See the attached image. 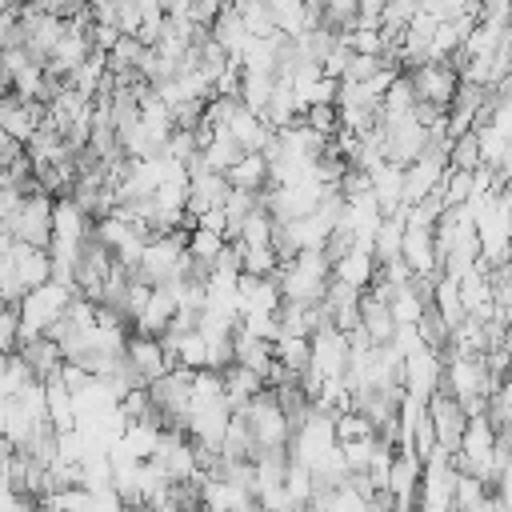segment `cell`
<instances>
[{"mask_svg": "<svg viewBox=\"0 0 512 512\" xmlns=\"http://www.w3.org/2000/svg\"><path fill=\"white\" fill-rule=\"evenodd\" d=\"M236 512H264V508H260V500H244Z\"/></svg>", "mask_w": 512, "mask_h": 512, "instance_id": "32", "label": "cell"}, {"mask_svg": "<svg viewBox=\"0 0 512 512\" xmlns=\"http://www.w3.org/2000/svg\"><path fill=\"white\" fill-rule=\"evenodd\" d=\"M228 188H236V192H264L268 188V160H264V152H244L240 156V164H232L228 172Z\"/></svg>", "mask_w": 512, "mask_h": 512, "instance_id": "15", "label": "cell"}, {"mask_svg": "<svg viewBox=\"0 0 512 512\" xmlns=\"http://www.w3.org/2000/svg\"><path fill=\"white\" fill-rule=\"evenodd\" d=\"M408 80H412V88H416V100H424V104H436V108H452V100H456V92H460V72H456V64H416V68H408Z\"/></svg>", "mask_w": 512, "mask_h": 512, "instance_id": "5", "label": "cell"}, {"mask_svg": "<svg viewBox=\"0 0 512 512\" xmlns=\"http://www.w3.org/2000/svg\"><path fill=\"white\" fill-rule=\"evenodd\" d=\"M496 496H500V504L512 512V456H508V464H504V472L496 476Z\"/></svg>", "mask_w": 512, "mask_h": 512, "instance_id": "31", "label": "cell"}, {"mask_svg": "<svg viewBox=\"0 0 512 512\" xmlns=\"http://www.w3.org/2000/svg\"><path fill=\"white\" fill-rule=\"evenodd\" d=\"M240 156H244V148L232 140V132H216L212 136V144L204 148V164H208V172H228L232 164H240Z\"/></svg>", "mask_w": 512, "mask_h": 512, "instance_id": "22", "label": "cell"}, {"mask_svg": "<svg viewBox=\"0 0 512 512\" xmlns=\"http://www.w3.org/2000/svg\"><path fill=\"white\" fill-rule=\"evenodd\" d=\"M244 500H256V496L240 492L236 484H228V480H220V476H208L204 488H200V504H204L208 512H236Z\"/></svg>", "mask_w": 512, "mask_h": 512, "instance_id": "18", "label": "cell"}, {"mask_svg": "<svg viewBox=\"0 0 512 512\" xmlns=\"http://www.w3.org/2000/svg\"><path fill=\"white\" fill-rule=\"evenodd\" d=\"M376 436L372 440H352V444H340V452H344V464H348V472L352 476H360V472H368V464H372V452H376Z\"/></svg>", "mask_w": 512, "mask_h": 512, "instance_id": "29", "label": "cell"}, {"mask_svg": "<svg viewBox=\"0 0 512 512\" xmlns=\"http://www.w3.org/2000/svg\"><path fill=\"white\" fill-rule=\"evenodd\" d=\"M312 372L320 380H344L348 376V332L324 328L312 336Z\"/></svg>", "mask_w": 512, "mask_h": 512, "instance_id": "8", "label": "cell"}, {"mask_svg": "<svg viewBox=\"0 0 512 512\" xmlns=\"http://www.w3.org/2000/svg\"><path fill=\"white\" fill-rule=\"evenodd\" d=\"M180 312V300H176V284H156L152 288V296H148V304H144V312L136 316V332L140 336H164L168 332V324H172V316Z\"/></svg>", "mask_w": 512, "mask_h": 512, "instance_id": "10", "label": "cell"}, {"mask_svg": "<svg viewBox=\"0 0 512 512\" xmlns=\"http://www.w3.org/2000/svg\"><path fill=\"white\" fill-rule=\"evenodd\" d=\"M376 272H380V264H376L372 252H364V248H352V252H344V256L332 264V280H340V284H348V288H356V292H368L372 280H376Z\"/></svg>", "mask_w": 512, "mask_h": 512, "instance_id": "13", "label": "cell"}, {"mask_svg": "<svg viewBox=\"0 0 512 512\" xmlns=\"http://www.w3.org/2000/svg\"><path fill=\"white\" fill-rule=\"evenodd\" d=\"M332 284V260L324 252H300L292 264L280 268V296L292 304H324Z\"/></svg>", "mask_w": 512, "mask_h": 512, "instance_id": "1", "label": "cell"}, {"mask_svg": "<svg viewBox=\"0 0 512 512\" xmlns=\"http://www.w3.org/2000/svg\"><path fill=\"white\" fill-rule=\"evenodd\" d=\"M492 488L480 476H456V492H452V512H488Z\"/></svg>", "mask_w": 512, "mask_h": 512, "instance_id": "21", "label": "cell"}, {"mask_svg": "<svg viewBox=\"0 0 512 512\" xmlns=\"http://www.w3.org/2000/svg\"><path fill=\"white\" fill-rule=\"evenodd\" d=\"M224 248H228V236H220V232H208V228L188 232V256L200 260V264H216Z\"/></svg>", "mask_w": 512, "mask_h": 512, "instance_id": "25", "label": "cell"}, {"mask_svg": "<svg viewBox=\"0 0 512 512\" xmlns=\"http://www.w3.org/2000/svg\"><path fill=\"white\" fill-rule=\"evenodd\" d=\"M272 352H276V360H280L296 380L312 368V340H308V336H280V340L272 344Z\"/></svg>", "mask_w": 512, "mask_h": 512, "instance_id": "20", "label": "cell"}, {"mask_svg": "<svg viewBox=\"0 0 512 512\" xmlns=\"http://www.w3.org/2000/svg\"><path fill=\"white\" fill-rule=\"evenodd\" d=\"M400 256H404V216H384V224L376 232V244H372V260L384 268Z\"/></svg>", "mask_w": 512, "mask_h": 512, "instance_id": "19", "label": "cell"}, {"mask_svg": "<svg viewBox=\"0 0 512 512\" xmlns=\"http://www.w3.org/2000/svg\"><path fill=\"white\" fill-rule=\"evenodd\" d=\"M0 352L16 356L20 352V308H0Z\"/></svg>", "mask_w": 512, "mask_h": 512, "instance_id": "30", "label": "cell"}, {"mask_svg": "<svg viewBox=\"0 0 512 512\" xmlns=\"http://www.w3.org/2000/svg\"><path fill=\"white\" fill-rule=\"evenodd\" d=\"M424 300L416 296V288H400L396 292V300L388 304V312H392V320H396V328H416L420 324V316H424Z\"/></svg>", "mask_w": 512, "mask_h": 512, "instance_id": "26", "label": "cell"}, {"mask_svg": "<svg viewBox=\"0 0 512 512\" xmlns=\"http://www.w3.org/2000/svg\"><path fill=\"white\" fill-rule=\"evenodd\" d=\"M16 356L32 368L36 380H52V376H60V368H64V352H60V344H52L48 336H36V340L20 344Z\"/></svg>", "mask_w": 512, "mask_h": 512, "instance_id": "14", "label": "cell"}, {"mask_svg": "<svg viewBox=\"0 0 512 512\" xmlns=\"http://www.w3.org/2000/svg\"><path fill=\"white\" fill-rule=\"evenodd\" d=\"M332 448H340V444H336V416L312 408V416L292 432L288 456H292L296 464H304V468H316Z\"/></svg>", "mask_w": 512, "mask_h": 512, "instance_id": "4", "label": "cell"}, {"mask_svg": "<svg viewBox=\"0 0 512 512\" xmlns=\"http://www.w3.org/2000/svg\"><path fill=\"white\" fill-rule=\"evenodd\" d=\"M72 296H76V288L56 284V280H48V284L32 288V292L20 300V344H28V340L44 336V332H48V328L68 312Z\"/></svg>", "mask_w": 512, "mask_h": 512, "instance_id": "2", "label": "cell"}, {"mask_svg": "<svg viewBox=\"0 0 512 512\" xmlns=\"http://www.w3.org/2000/svg\"><path fill=\"white\" fill-rule=\"evenodd\" d=\"M8 256H12V268H16V280L24 284V292H32V288H40V284H48L52 280V256L44 252V248H32V244H12L8 248Z\"/></svg>", "mask_w": 512, "mask_h": 512, "instance_id": "12", "label": "cell"}, {"mask_svg": "<svg viewBox=\"0 0 512 512\" xmlns=\"http://www.w3.org/2000/svg\"><path fill=\"white\" fill-rule=\"evenodd\" d=\"M404 264L416 276H440V252H436V228L404 224Z\"/></svg>", "mask_w": 512, "mask_h": 512, "instance_id": "11", "label": "cell"}, {"mask_svg": "<svg viewBox=\"0 0 512 512\" xmlns=\"http://www.w3.org/2000/svg\"><path fill=\"white\" fill-rule=\"evenodd\" d=\"M360 328L372 336V344H392L396 336V320L388 312V304H380L376 296H360Z\"/></svg>", "mask_w": 512, "mask_h": 512, "instance_id": "17", "label": "cell"}, {"mask_svg": "<svg viewBox=\"0 0 512 512\" xmlns=\"http://www.w3.org/2000/svg\"><path fill=\"white\" fill-rule=\"evenodd\" d=\"M376 428L360 416V412H340L336 416V444H352V440H372Z\"/></svg>", "mask_w": 512, "mask_h": 512, "instance_id": "27", "label": "cell"}, {"mask_svg": "<svg viewBox=\"0 0 512 512\" xmlns=\"http://www.w3.org/2000/svg\"><path fill=\"white\" fill-rule=\"evenodd\" d=\"M124 360H128L132 376H136L144 388L156 384L164 372H172V368H168V352H164V344H160L156 336L132 332V336H128V348H124Z\"/></svg>", "mask_w": 512, "mask_h": 512, "instance_id": "9", "label": "cell"}, {"mask_svg": "<svg viewBox=\"0 0 512 512\" xmlns=\"http://www.w3.org/2000/svg\"><path fill=\"white\" fill-rule=\"evenodd\" d=\"M428 424H432V432H436V444H440L448 456L460 452V440H464V428H468V412L460 408L456 396L436 392V396L428 400Z\"/></svg>", "mask_w": 512, "mask_h": 512, "instance_id": "7", "label": "cell"}, {"mask_svg": "<svg viewBox=\"0 0 512 512\" xmlns=\"http://www.w3.org/2000/svg\"><path fill=\"white\" fill-rule=\"evenodd\" d=\"M236 12H240V20H244V28H248L252 40H272V36H280L276 24H272V8H268V4L244 0V4H236Z\"/></svg>", "mask_w": 512, "mask_h": 512, "instance_id": "23", "label": "cell"}, {"mask_svg": "<svg viewBox=\"0 0 512 512\" xmlns=\"http://www.w3.org/2000/svg\"><path fill=\"white\" fill-rule=\"evenodd\" d=\"M404 392L416 400H432L436 392H444V356L432 348H416L404 356Z\"/></svg>", "mask_w": 512, "mask_h": 512, "instance_id": "6", "label": "cell"}, {"mask_svg": "<svg viewBox=\"0 0 512 512\" xmlns=\"http://www.w3.org/2000/svg\"><path fill=\"white\" fill-rule=\"evenodd\" d=\"M304 124L312 128V132H320V136H336L340 132V108L336 104H316V108H304Z\"/></svg>", "mask_w": 512, "mask_h": 512, "instance_id": "28", "label": "cell"}, {"mask_svg": "<svg viewBox=\"0 0 512 512\" xmlns=\"http://www.w3.org/2000/svg\"><path fill=\"white\" fill-rule=\"evenodd\" d=\"M236 416L248 424V432H252V440H256V452L288 448V440H292V424H288V416L280 412V404H276L272 392H260V396L248 400ZM252 460H256V456H252Z\"/></svg>", "mask_w": 512, "mask_h": 512, "instance_id": "3", "label": "cell"}, {"mask_svg": "<svg viewBox=\"0 0 512 512\" xmlns=\"http://www.w3.org/2000/svg\"><path fill=\"white\" fill-rule=\"evenodd\" d=\"M192 512H208V508H204V504H200V508H192Z\"/></svg>", "mask_w": 512, "mask_h": 512, "instance_id": "33", "label": "cell"}, {"mask_svg": "<svg viewBox=\"0 0 512 512\" xmlns=\"http://www.w3.org/2000/svg\"><path fill=\"white\" fill-rule=\"evenodd\" d=\"M212 40L236 60L244 48H248V28H244V20H240V12H236V4H224L220 8V16H216V24H212Z\"/></svg>", "mask_w": 512, "mask_h": 512, "instance_id": "16", "label": "cell"}, {"mask_svg": "<svg viewBox=\"0 0 512 512\" xmlns=\"http://www.w3.org/2000/svg\"><path fill=\"white\" fill-rule=\"evenodd\" d=\"M448 168H452V172H480V168H484L480 136H476V132H464L460 140H452V148H448Z\"/></svg>", "mask_w": 512, "mask_h": 512, "instance_id": "24", "label": "cell"}]
</instances>
